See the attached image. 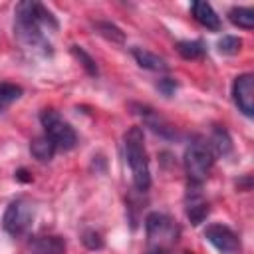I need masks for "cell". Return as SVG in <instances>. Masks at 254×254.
<instances>
[{"label":"cell","instance_id":"1","mask_svg":"<svg viewBox=\"0 0 254 254\" xmlns=\"http://www.w3.org/2000/svg\"><path fill=\"white\" fill-rule=\"evenodd\" d=\"M48 26L52 30L58 28L54 14L40 2H20L14 12V34L22 46L30 50H40L42 54H50V44L42 32Z\"/></svg>","mask_w":254,"mask_h":254},{"label":"cell","instance_id":"2","mask_svg":"<svg viewBox=\"0 0 254 254\" xmlns=\"http://www.w3.org/2000/svg\"><path fill=\"white\" fill-rule=\"evenodd\" d=\"M125 145V159L131 169L133 185L137 190H147L151 187V171H149V157L145 149V135L141 127H131L123 135Z\"/></svg>","mask_w":254,"mask_h":254},{"label":"cell","instance_id":"3","mask_svg":"<svg viewBox=\"0 0 254 254\" xmlns=\"http://www.w3.org/2000/svg\"><path fill=\"white\" fill-rule=\"evenodd\" d=\"M185 171H187V177H189V183H194V185H202L210 171H212V165H214V153L208 145L206 139L202 137H194L187 151H185Z\"/></svg>","mask_w":254,"mask_h":254},{"label":"cell","instance_id":"4","mask_svg":"<svg viewBox=\"0 0 254 254\" xmlns=\"http://www.w3.org/2000/svg\"><path fill=\"white\" fill-rule=\"evenodd\" d=\"M145 234L153 248L169 250V246H173L179 240L181 228L169 214L149 212L145 218Z\"/></svg>","mask_w":254,"mask_h":254},{"label":"cell","instance_id":"5","mask_svg":"<svg viewBox=\"0 0 254 254\" xmlns=\"http://www.w3.org/2000/svg\"><path fill=\"white\" fill-rule=\"evenodd\" d=\"M40 121H42V127L46 131V137L56 145V149L67 151V149H73L75 147V143H77L75 129L67 121H64L58 111L44 109L40 113Z\"/></svg>","mask_w":254,"mask_h":254},{"label":"cell","instance_id":"6","mask_svg":"<svg viewBox=\"0 0 254 254\" xmlns=\"http://www.w3.org/2000/svg\"><path fill=\"white\" fill-rule=\"evenodd\" d=\"M32 220H34V206H32V202L28 198H16L4 210L2 228L10 236L18 238V236H24L30 230Z\"/></svg>","mask_w":254,"mask_h":254},{"label":"cell","instance_id":"7","mask_svg":"<svg viewBox=\"0 0 254 254\" xmlns=\"http://www.w3.org/2000/svg\"><path fill=\"white\" fill-rule=\"evenodd\" d=\"M204 238L222 254H236V252H240V238L226 224H220V222L208 224L206 230H204Z\"/></svg>","mask_w":254,"mask_h":254},{"label":"cell","instance_id":"8","mask_svg":"<svg viewBox=\"0 0 254 254\" xmlns=\"http://www.w3.org/2000/svg\"><path fill=\"white\" fill-rule=\"evenodd\" d=\"M232 97H234V103L238 105V109L246 117H252V113H254V77H252V73H242L234 79Z\"/></svg>","mask_w":254,"mask_h":254},{"label":"cell","instance_id":"9","mask_svg":"<svg viewBox=\"0 0 254 254\" xmlns=\"http://www.w3.org/2000/svg\"><path fill=\"white\" fill-rule=\"evenodd\" d=\"M185 210H187V216L190 220V224H200L206 216H208V200L204 198L202 190H200V185H194V183H189V189H187V196H185Z\"/></svg>","mask_w":254,"mask_h":254},{"label":"cell","instance_id":"10","mask_svg":"<svg viewBox=\"0 0 254 254\" xmlns=\"http://www.w3.org/2000/svg\"><path fill=\"white\" fill-rule=\"evenodd\" d=\"M190 14L192 18L204 26L206 30H212V32H218L220 30V18L218 14L214 12V8L208 4V2H202V0H194L190 4Z\"/></svg>","mask_w":254,"mask_h":254},{"label":"cell","instance_id":"11","mask_svg":"<svg viewBox=\"0 0 254 254\" xmlns=\"http://www.w3.org/2000/svg\"><path fill=\"white\" fill-rule=\"evenodd\" d=\"M30 254H65V240L62 236H38L30 246Z\"/></svg>","mask_w":254,"mask_h":254},{"label":"cell","instance_id":"12","mask_svg":"<svg viewBox=\"0 0 254 254\" xmlns=\"http://www.w3.org/2000/svg\"><path fill=\"white\" fill-rule=\"evenodd\" d=\"M133 58H135V62H137L141 67H145V69H151V71H167V69H169V64H167L161 56H157V54H153V52H149V50L133 48Z\"/></svg>","mask_w":254,"mask_h":254},{"label":"cell","instance_id":"13","mask_svg":"<svg viewBox=\"0 0 254 254\" xmlns=\"http://www.w3.org/2000/svg\"><path fill=\"white\" fill-rule=\"evenodd\" d=\"M206 141H208V145H210L214 155L216 153L218 155H226V153L232 151V139L226 133V129H222V127H214L212 133H210V139H206Z\"/></svg>","mask_w":254,"mask_h":254},{"label":"cell","instance_id":"14","mask_svg":"<svg viewBox=\"0 0 254 254\" xmlns=\"http://www.w3.org/2000/svg\"><path fill=\"white\" fill-rule=\"evenodd\" d=\"M56 145L46 137V135H42V137H36L32 143H30V153L38 159V161H42V163H46V161H52V157L56 155Z\"/></svg>","mask_w":254,"mask_h":254},{"label":"cell","instance_id":"15","mask_svg":"<svg viewBox=\"0 0 254 254\" xmlns=\"http://www.w3.org/2000/svg\"><path fill=\"white\" fill-rule=\"evenodd\" d=\"M228 20L242 28V30H252L254 28V10L252 8H244V6H238V8H232L228 12Z\"/></svg>","mask_w":254,"mask_h":254},{"label":"cell","instance_id":"16","mask_svg":"<svg viewBox=\"0 0 254 254\" xmlns=\"http://www.w3.org/2000/svg\"><path fill=\"white\" fill-rule=\"evenodd\" d=\"M177 52L185 58V60H198L204 56L206 48L200 40H185V42H179L177 44Z\"/></svg>","mask_w":254,"mask_h":254},{"label":"cell","instance_id":"17","mask_svg":"<svg viewBox=\"0 0 254 254\" xmlns=\"http://www.w3.org/2000/svg\"><path fill=\"white\" fill-rule=\"evenodd\" d=\"M20 95H22V87H20V85L8 83V81L0 83V113H2L6 107H10Z\"/></svg>","mask_w":254,"mask_h":254},{"label":"cell","instance_id":"18","mask_svg":"<svg viewBox=\"0 0 254 254\" xmlns=\"http://www.w3.org/2000/svg\"><path fill=\"white\" fill-rule=\"evenodd\" d=\"M95 30H97L103 38H107V40H111V42H117V44L125 42V34H123L115 24H111V22H95Z\"/></svg>","mask_w":254,"mask_h":254},{"label":"cell","instance_id":"19","mask_svg":"<svg viewBox=\"0 0 254 254\" xmlns=\"http://www.w3.org/2000/svg\"><path fill=\"white\" fill-rule=\"evenodd\" d=\"M71 54L73 58L83 65V69L89 73V75H97V65H95V60L81 48V46H71Z\"/></svg>","mask_w":254,"mask_h":254},{"label":"cell","instance_id":"20","mask_svg":"<svg viewBox=\"0 0 254 254\" xmlns=\"http://www.w3.org/2000/svg\"><path fill=\"white\" fill-rule=\"evenodd\" d=\"M242 48V40L238 36H222L218 40V52L220 54H226V56H234L238 54Z\"/></svg>","mask_w":254,"mask_h":254},{"label":"cell","instance_id":"21","mask_svg":"<svg viewBox=\"0 0 254 254\" xmlns=\"http://www.w3.org/2000/svg\"><path fill=\"white\" fill-rule=\"evenodd\" d=\"M81 242H83V246L89 248V250H101V248L105 246V240H103V236H101L97 230H85V232L81 234Z\"/></svg>","mask_w":254,"mask_h":254},{"label":"cell","instance_id":"22","mask_svg":"<svg viewBox=\"0 0 254 254\" xmlns=\"http://www.w3.org/2000/svg\"><path fill=\"white\" fill-rule=\"evenodd\" d=\"M157 89L163 93V95H173L175 93V89H177V81L173 79V77H163V79H159V83H157Z\"/></svg>","mask_w":254,"mask_h":254},{"label":"cell","instance_id":"23","mask_svg":"<svg viewBox=\"0 0 254 254\" xmlns=\"http://www.w3.org/2000/svg\"><path fill=\"white\" fill-rule=\"evenodd\" d=\"M16 179L22 181V183H30V181H32V177H28V171H26V169L16 171Z\"/></svg>","mask_w":254,"mask_h":254},{"label":"cell","instance_id":"24","mask_svg":"<svg viewBox=\"0 0 254 254\" xmlns=\"http://www.w3.org/2000/svg\"><path fill=\"white\" fill-rule=\"evenodd\" d=\"M149 254H169V250H161V248H153V250H149Z\"/></svg>","mask_w":254,"mask_h":254}]
</instances>
